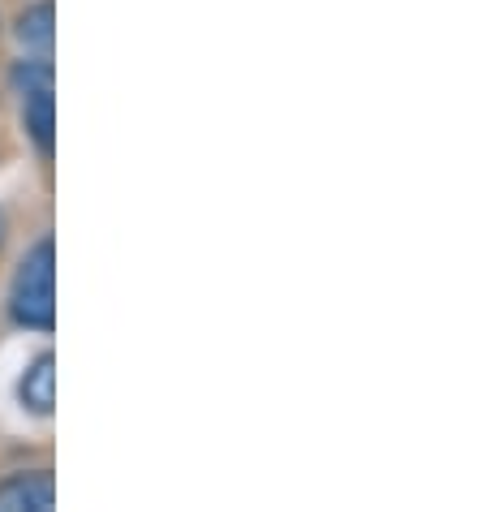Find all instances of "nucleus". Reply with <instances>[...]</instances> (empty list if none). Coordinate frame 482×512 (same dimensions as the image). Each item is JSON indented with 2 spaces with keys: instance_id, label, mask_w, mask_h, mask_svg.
I'll list each match as a JSON object with an SVG mask.
<instances>
[{
  "instance_id": "5",
  "label": "nucleus",
  "mask_w": 482,
  "mask_h": 512,
  "mask_svg": "<svg viewBox=\"0 0 482 512\" xmlns=\"http://www.w3.org/2000/svg\"><path fill=\"white\" fill-rule=\"evenodd\" d=\"M22 121H26V134L35 138V147L48 155V151H52V130H56V104H52V91L26 95Z\"/></svg>"
},
{
  "instance_id": "2",
  "label": "nucleus",
  "mask_w": 482,
  "mask_h": 512,
  "mask_svg": "<svg viewBox=\"0 0 482 512\" xmlns=\"http://www.w3.org/2000/svg\"><path fill=\"white\" fill-rule=\"evenodd\" d=\"M56 504V482L48 469L13 474L0 482V512H48Z\"/></svg>"
},
{
  "instance_id": "7",
  "label": "nucleus",
  "mask_w": 482,
  "mask_h": 512,
  "mask_svg": "<svg viewBox=\"0 0 482 512\" xmlns=\"http://www.w3.org/2000/svg\"><path fill=\"white\" fill-rule=\"evenodd\" d=\"M0 241H5V216H0Z\"/></svg>"
},
{
  "instance_id": "6",
  "label": "nucleus",
  "mask_w": 482,
  "mask_h": 512,
  "mask_svg": "<svg viewBox=\"0 0 482 512\" xmlns=\"http://www.w3.org/2000/svg\"><path fill=\"white\" fill-rule=\"evenodd\" d=\"M13 87L22 95L52 91V65L48 61H18V69H13Z\"/></svg>"
},
{
  "instance_id": "1",
  "label": "nucleus",
  "mask_w": 482,
  "mask_h": 512,
  "mask_svg": "<svg viewBox=\"0 0 482 512\" xmlns=\"http://www.w3.org/2000/svg\"><path fill=\"white\" fill-rule=\"evenodd\" d=\"M13 323L31 327V332H52L56 323V250L52 237L35 241V250L22 259L18 289H13Z\"/></svg>"
},
{
  "instance_id": "3",
  "label": "nucleus",
  "mask_w": 482,
  "mask_h": 512,
  "mask_svg": "<svg viewBox=\"0 0 482 512\" xmlns=\"http://www.w3.org/2000/svg\"><path fill=\"white\" fill-rule=\"evenodd\" d=\"M18 392H22V405L31 409V414H39V418L52 414V405H56V358L52 353H39V358L26 366Z\"/></svg>"
},
{
  "instance_id": "4",
  "label": "nucleus",
  "mask_w": 482,
  "mask_h": 512,
  "mask_svg": "<svg viewBox=\"0 0 482 512\" xmlns=\"http://www.w3.org/2000/svg\"><path fill=\"white\" fill-rule=\"evenodd\" d=\"M52 39H56V9H52V0H39V5L18 13V44L22 48L48 52Z\"/></svg>"
}]
</instances>
